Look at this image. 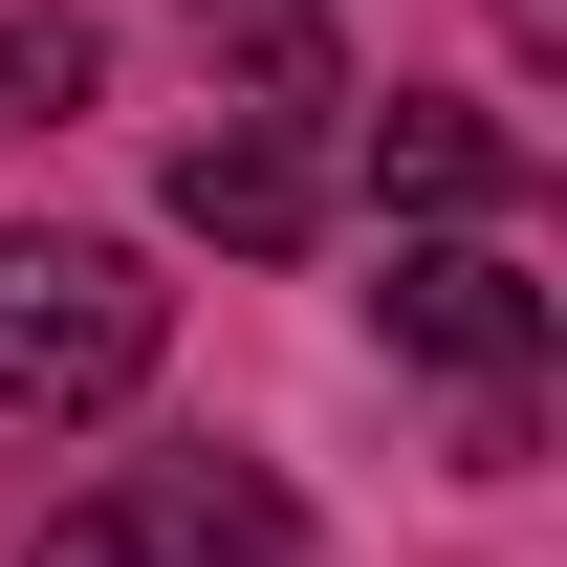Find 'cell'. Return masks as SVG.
<instances>
[{
    "mask_svg": "<svg viewBox=\"0 0 567 567\" xmlns=\"http://www.w3.org/2000/svg\"><path fill=\"white\" fill-rule=\"evenodd\" d=\"M153 350H175V284L132 240H66V218L0 240V415H110Z\"/></svg>",
    "mask_w": 567,
    "mask_h": 567,
    "instance_id": "1",
    "label": "cell"
},
{
    "mask_svg": "<svg viewBox=\"0 0 567 567\" xmlns=\"http://www.w3.org/2000/svg\"><path fill=\"white\" fill-rule=\"evenodd\" d=\"M22 567H306V502H284L262 458H132V481H87Z\"/></svg>",
    "mask_w": 567,
    "mask_h": 567,
    "instance_id": "2",
    "label": "cell"
},
{
    "mask_svg": "<svg viewBox=\"0 0 567 567\" xmlns=\"http://www.w3.org/2000/svg\"><path fill=\"white\" fill-rule=\"evenodd\" d=\"M371 328H393V350H415V371H458V393H546V284L502 262L481 218H436L415 262L371 284Z\"/></svg>",
    "mask_w": 567,
    "mask_h": 567,
    "instance_id": "3",
    "label": "cell"
},
{
    "mask_svg": "<svg viewBox=\"0 0 567 567\" xmlns=\"http://www.w3.org/2000/svg\"><path fill=\"white\" fill-rule=\"evenodd\" d=\"M175 218H197V240H240V262H284V240L328 218V87H240V110L175 153Z\"/></svg>",
    "mask_w": 567,
    "mask_h": 567,
    "instance_id": "4",
    "label": "cell"
},
{
    "mask_svg": "<svg viewBox=\"0 0 567 567\" xmlns=\"http://www.w3.org/2000/svg\"><path fill=\"white\" fill-rule=\"evenodd\" d=\"M371 197H393V218H502V197H524V132L393 87V110H371Z\"/></svg>",
    "mask_w": 567,
    "mask_h": 567,
    "instance_id": "5",
    "label": "cell"
},
{
    "mask_svg": "<svg viewBox=\"0 0 567 567\" xmlns=\"http://www.w3.org/2000/svg\"><path fill=\"white\" fill-rule=\"evenodd\" d=\"M87 87H110V44H87L66 0H44V22H0V132H66Z\"/></svg>",
    "mask_w": 567,
    "mask_h": 567,
    "instance_id": "6",
    "label": "cell"
},
{
    "mask_svg": "<svg viewBox=\"0 0 567 567\" xmlns=\"http://www.w3.org/2000/svg\"><path fill=\"white\" fill-rule=\"evenodd\" d=\"M240 44H262V87H328V0H218Z\"/></svg>",
    "mask_w": 567,
    "mask_h": 567,
    "instance_id": "7",
    "label": "cell"
},
{
    "mask_svg": "<svg viewBox=\"0 0 567 567\" xmlns=\"http://www.w3.org/2000/svg\"><path fill=\"white\" fill-rule=\"evenodd\" d=\"M502 44H524V66H567V0H502Z\"/></svg>",
    "mask_w": 567,
    "mask_h": 567,
    "instance_id": "8",
    "label": "cell"
}]
</instances>
